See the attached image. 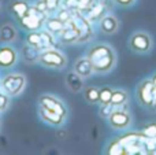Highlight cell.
<instances>
[{
	"label": "cell",
	"mask_w": 156,
	"mask_h": 155,
	"mask_svg": "<svg viewBox=\"0 0 156 155\" xmlns=\"http://www.w3.org/2000/svg\"><path fill=\"white\" fill-rule=\"evenodd\" d=\"M94 73L107 74L115 67L116 65V54L115 49L108 44H96L89 48L88 55Z\"/></svg>",
	"instance_id": "obj_1"
},
{
	"label": "cell",
	"mask_w": 156,
	"mask_h": 155,
	"mask_svg": "<svg viewBox=\"0 0 156 155\" xmlns=\"http://www.w3.org/2000/svg\"><path fill=\"white\" fill-rule=\"evenodd\" d=\"M129 48L133 52L140 55H147L151 54L154 49V38L147 30H136L130 34L129 37Z\"/></svg>",
	"instance_id": "obj_2"
},
{
	"label": "cell",
	"mask_w": 156,
	"mask_h": 155,
	"mask_svg": "<svg viewBox=\"0 0 156 155\" xmlns=\"http://www.w3.org/2000/svg\"><path fill=\"white\" fill-rule=\"evenodd\" d=\"M26 87V77L21 73H11L3 78L2 88L3 92L8 96H18Z\"/></svg>",
	"instance_id": "obj_3"
},
{
	"label": "cell",
	"mask_w": 156,
	"mask_h": 155,
	"mask_svg": "<svg viewBox=\"0 0 156 155\" xmlns=\"http://www.w3.org/2000/svg\"><path fill=\"white\" fill-rule=\"evenodd\" d=\"M38 62L45 67H51V69H63L67 65V59H66L65 54L59 51V49H54L49 48L45 49L40 54Z\"/></svg>",
	"instance_id": "obj_4"
},
{
	"label": "cell",
	"mask_w": 156,
	"mask_h": 155,
	"mask_svg": "<svg viewBox=\"0 0 156 155\" xmlns=\"http://www.w3.org/2000/svg\"><path fill=\"white\" fill-rule=\"evenodd\" d=\"M108 124L112 129H116V131H126L132 126L133 124V117L130 114L129 110H122L115 107L114 111L111 113V115L107 118Z\"/></svg>",
	"instance_id": "obj_5"
},
{
	"label": "cell",
	"mask_w": 156,
	"mask_h": 155,
	"mask_svg": "<svg viewBox=\"0 0 156 155\" xmlns=\"http://www.w3.org/2000/svg\"><path fill=\"white\" fill-rule=\"evenodd\" d=\"M155 84L152 82L151 78H145L141 82H138V85L136 87V99H137L138 104L145 109L151 110L152 104V95H154Z\"/></svg>",
	"instance_id": "obj_6"
},
{
	"label": "cell",
	"mask_w": 156,
	"mask_h": 155,
	"mask_svg": "<svg viewBox=\"0 0 156 155\" xmlns=\"http://www.w3.org/2000/svg\"><path fill=\"white\" fill-rule=\"evenodd\" d=\"M47 14L41 13V14H27L23 18L19 19L21 25L23 27H26L27 30H40L43 27L44 22L47 19Z\"/></svg>",
	"instance_id": "obj_7"
},
{
	"label": "cell",
	"mask_w": 156,
	"mask_h": 155,
	"mask_svg": "<svg viewBox=\"0 0 156 155\" xmlns=\"http://www.w3.org/2000/svg\"><path fill=\"white\" fill-rule=\"evenodd\" d=\"M40 104L43 107H47V109L58 113L59 115H62V117H65V118H66V115H67V109H66V106L59 100V99L55 98V96H51V95L41 96L40 98Z\"/></svg>",
	"instance_id": "obj_8"
},
{
	"label": "cell",
	"mask_w": 156,
	"mask_h": 155,
	"mask_svg": "<svg viewBox=\"0 0 156 155\" xmlns=\"http://www.w3.org/2000/svg\"><path fill=\"white\" fill-rule=\"evenodd\" d=\"M78 38H80V30L74 25L73 19H70L69 22L65 23V29L60 32V40L65 44H71V43H77Z\"/></svg>",
	"instance_id": "obj_9"
},
{
	"label": "cell",
	"mask_w": 156,
	"mask_h": 155,
	"mask_svg": "<svg viewBox=\"0 0 156 155\" xmlns=\"http://www.w3.org/2000/svg\"><path fill=\"white\" fill-rule=\"evenodd\" d=\"M18 55H16L15 49L10 45H3L0 47V67L7 69L15 65Z\"/></svg>",
	"instance_id": "obj_10"
},
{
	"label": "cell",
	"mask_w": 156,
	"mask_h": 155,
	"mask_svg": "<svg viewBox=\"0 0 156 155\" xmlns=\"http://www.w3.org/2000/svg\"><path fill=\"white\" fill-rule=\"evenodd\" d=\"M119 29V21L116 16L111 15H104L100 18V30H101L104 34H114L116 33Z\"/></svg>",
	"instance_id": "obj_11"
},
{
	"label": "cell",
	"mask_w": 156,
	"mask_h": 155,
	"mask_svg": "<svg viewBox=\"0 0 156 155\" xmlns=\"http://www.w3.org/2000/svg\"><path fill=\"white\" fill-rule=\"evenodd\" d=\"M74 71H76L77 74H80L82 78H89V77L94 73L93 66H92L88 56L80 58V59L74 63Z\"/></svg>",
	"instance_id": "obj_12"
},
{
	"label": "cell",
	"mask_w": 156,
	"mask_h": 155,
	"mask_svg": "<svg viewBox=\"0 0 156 155\" xmlns=\"http://www.w3.org/2000/svg\"><path fill=\"white\" fill-rule=\"evenodd\" d=\"M38 113H40L41 118H43V120L45 121V122L51 124V125H55V126H58V125H62V124L65 122V120H66L65 117H62V115H59V114H58V113L52 111V110L47 109V107H43V106L40 107V110H38Z\"/></svg>",
	"instance_id": "obj_13"
},
{
	"label": "cell",
	"mask_w": 156,
	"mask_h": 155,
	"mask_svg": "<svg viewBox=\"0 0 156 155\" xmlns=\"http://www.w3.org/2000/svg\"><path fill=\"white\" fill-rule=\"evenodd\" d=\"M29 8H30V5L27 4L25 0H14V2H11V4H10V11L18 19H21V18H23L25 15H27Z\"/></svg>",
	"instance_id": "obj_14"
},
{
	"label": "cell",
	"mask_w": 156,
	"mask_h": 155,
	"mask_svg": "<svg viewBox=\"0 0 156 155\" xmlns=\"http://www.w3.org/2000/svg\"><path fill=\"white\" fill-rule=\"evenodd\" d=\"M66 85L70 88L73 92H80L83 88V78L77 74L76 71H71L66 76Z\"/></svg>",
	"instance_id": "obj_15"
},
{
	"label": "cell",
	"mask_w": 156,
	"mask_h": 155,
	"mask_svg": "<svg viewBox=\"0 0 156 155\" xmlns=\"http://www.w3.org/2000/svg\"><path fill=\"white\" fill-rule=\"evenodd\" d=\"M22 58H23V60L26 63H36L38 62V58H40V51H38L36 47H32L29 45V44H26V45H23V48H22Z\"/></svg>",
	"instance_id": "obj_16"
},
{
	"label": "cell",
	"mask_w": 156,
	"mask_h": 155,
	"mask_svg": "<svg viewBox=\"0 0 156 155\" xmlns=\"http://www.w3.org/2000/svg\"><path fill=\"white\" fill-rule=\"evenodd\" d=\"M16 38V30L12 25H3L0 27V41L2 43H11Z\"/></svg>",
	"instance_id": "obj_17"
},
{
	"label": "cell",
	"mask_w": 156,
	"mask_h": 155,
	"mask_svg": "<svg viewBox=\"0 0 156 155\" xmlns=\"http://www.w3.org/2000/svg\"><path fill=\"white\" fill-rule=\"evenodd\" d=\"M45 27L47 30H49L51 33H59L62 32L63 29H65V22L62 21V19H59L56 16V18H47L45 19Z\"/></svg>",
	"instance_id": "obj_18"
},
{
	"label": "cell",
	"mask_w": 156,
	"mask_h": 155,
	"mask_svg": "<svg viewBox=\"0 0 156 155\" xmlns=\"http://www.w3.org/2000/svg\"><path fill=\"white\" fill-rule=\"evenodd\" d=\"M83 98L88 103L97 104L100 102V89L96 87H86L83 89Z\"/></svg>",
	"instance_id": "obj_19"
},
{
	"label": "cell",
	"mask_w": 156,
	"mask_h": 155,
	"mask_svg": "<svg viewBox=\"0 0 156 155\" xmlns=\"http://www.w3.org/2000/svg\"><path fill=\"white\" fill-rule=\"evenodd\" d=\"M40 34H41V47L38 48V51H40L41 48H43V51L52 48L54 43H55L54 33H51L49 30H40Z\"/></svg>",
	"instance_id": "obj_20"
},
{
	"label": "cell",
	"mask_w": 156,
	"mask_h": 155,
	"mask_svg": "<svg viewBox=\"0 0 156 155\" xmlns=\"http://www.w3.org/2000/svg\"><path fill=\"white\" fill-rule=\"evenodd\" d=\"M129 102V93L123 89H114L112 98H111V103L114 106H122V104Z\"/></svg>",
	"instance_id": "obj_21"
},
{
	"label": "cell",
	"mask_w": 156,
	"mask_h": 155,
	"mask_svg": "<svg viewBox=\"0 0 156 155\" xmlns=\"http://www.w3.org/2000/svg\"><path fill=\"white\" fill-rule=\"evenodd\" d=\"M107 154H111V155L125 154V147L122 146V143L119 142V139H114L112 142L108 144V147H107Z\"/></svg>",
	"instance_id": "obj_22"
},
{
	"label": "cell",
	"mask_w": 156,
	"mask_h": 155,
	"mask_svg": "<svg viewBox=\"0 0 156 155\" xmlns=\"http://www.w3.org/2000/svg\"><path fill=\"white\" fill-rule=\"evenodd\" d=\"M26 41H27L29 45L36 47V48L38 49L41 47V34H40V32H37V30H30V33L26 37Z\"/></svg>",
	"instance_id": "obj_23"
},
{
	"label": "cell",
	"mask_w": 156,
	"mask_h": 155,
	"mask_svg": "<svg viewBox=\"0 0 156 155\" xmlns=\"http://www.w3.org/2000/svg\"><path fill=\"white\" fill-rule=\"evenodd\" d=\"M112 92L114 89L111 87H103L100 89V104H105V103H111V98H112Z\"/></svg>",
	"instance_id": "obj_24"
},
{
	"label": "cell",
	"mask_w": 156,
	"mask_h": 155,
	"mask_svg": "<svg viewBox=\"0 0 156 155\" xmlns=\"http://www.w3.org/2000/svg\"><path fill=\"white\" fill-rule=\"evenodd\" d=\"M141 132L144 133V136H145L147 139H154L155 140L156 139V122L147 124Z\"/></svg>",
	"instance_id": "obj_25"
},
{
	"label": "cell",
	"mask_w": 156,
	"mask_h": 155,
	"mask_svg": "<svg viewBox=\"0 0 156 155\" xmlns=\"http://www.w3.org/2000/svg\"><path fill=\"white\" fill-rule=\"evenodd\" d=\"M114 109H115V106H114L112 103H105V104H101V107H100V110H99L100 117L104 118V120H107V118L111 115V113L114 111Z\"/></svg>",
	"instance_id": "obj_26"
},
{
	"label": "cell",
	"mask_w": 156,
	"mask_h": 155,
	"mask_svg": "<svg viewBox=\"0 0 156 155\" xmlns=\"http://www.w3.org/2000/svg\"><path fill=\"white\" fill-rule=\"evenodd\" d=\"M58 18L59 19H62L63 22H69L71 18H73V11H70L69 8H66V7H62V8H59L58 10Z\"/></svg>",
	"instance_id": "obj_27"
},
{
	"label": "cell",
	"mask_w": 156,
	"mask_h": 155,
	"mask_svg": "<svg viewBox=\"0 0 156 155\" xmlns=\"http://www.w3.org/2000/svg\"><path fill=\"white\" fill-rule=\"evenodd\" d=\"M63 7L70 11H80V0H63Z\"/></svg>",
	"instance_id": "obj_28"
},
{
	"label": "cell",
	"mask_w": 156,
	"mask_h": 155,
	"mask_svg": "<svg viewBox=\"0 0 156 155\" xmlns=\"http://www.w3.org/2000/svg\"><path fill=\"white\" fill-rule=\"evenodd\" d=\"M8 103H10V99H8V95L5 92H0V111H4L8 107Z\"/></svg>",
	"instance_id": "obj_29"
},
{
	"label": "cell",
	"mask_w": 156,
	"mask_h": 155,
	"mask_svg": "<svg viewBox=\"0 0 156 155\" xmlns=\"http://www.w3.org/2000/svg\"><path fill=\"white\" fill-rule=\"evenodd\" d=\"M114 2L118 5H121V7H132L136 3V0H114Z\"/></svg>",
	"instance_id": "obj_30"
},
{
	"label": "cell",
	"mask_w": 156,
	"mask_h": 155,
	"mask_svg": "<svg viewBox=\"0 0 156 155\" xmlns=\"http://www.w3.org/2000/svg\"><path fill=\"white\" fill-rule=\"evenodd\" d=\"M45 2H47V5H48V11L58 8V4H59V0H45Z\"/></svg>",
	"instance_id": "obj_31"
},
{
	"label": "cell",
	"mask_w": 156,
	"mask_h": 155,
	"mask_svg": "<svg viewBox=\"0 0 156 155\" xmlns=\"http://www.w3.org/2000/svg\"><path fill=\"white\" fill-rule=\"evenodd\" d=\"M151 110H152V111H156V85H155V89H154V95H152Z\"/></svg>",
	"instance_id": "obj_32"
},
{
	"label": "cell",
	"mask_w": 156,
	"mask_h": 155,
	"mask_svg": "<svg viewBox=\"0 0 156 155\" xmlns=\"http://www.w3.org/2000/svg\"><path fill=\"white\" fill-rule=\"evenodd\" d=\"M151 80H152V82H154V84L156 85V73H155V74H154V76H152V77H151Z\"/></svg>",
	"instance_id": "obj_33"
}]
</instances>
